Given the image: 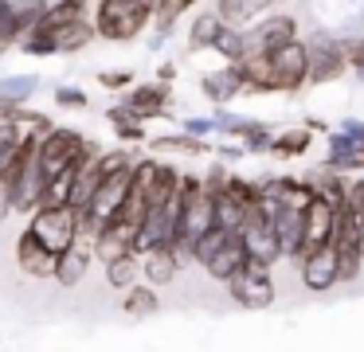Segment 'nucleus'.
Listing matches in <instances>:
<instances>
[{"instance_id": "17", "label": "nucleus", "mask_w": 364, "mask_h": 352, "mask_svg": "<svg viewBox=\"0 0 364 352\" xmlns=\"http://www.w3.org/2000/svg\"><path fill=\"white\" fill-rule=\"evenodd\" d=\"M90 262H95V250H90L87 242H75L71 250H63V255L55 258V278L51 282H59L63 289H75L82 278H87Z\"/></svg>"}, {"instance_id": "31", "label": "nucleus", "mask_w": 364, "mask_h": 352, "mask_svg": "<svg viewBox=\"0 0 364 352\" xmlns=\"http://www.w3.org/2000/svg\"><path fill=\"white\" fill-rule=\"evenodd\" d=\"M102 82L110 86V90H118V86H126V82H134V78L126 75V70H114V75H102Z\"/></svg>"}, {"instance_id": "24", "label": "nucleus", "mask_w": 364, "mask_h": 352, "mask_svg": "<svg viewBox=\"0 0 364 352\" xmlns=\"http://www.w3.org/2000/svg\"><path fill=\"white\" fill-rule=\"evenodd\" d=\"M212 51H220L223 59H228V67H239V63L247 59V36L239 28H223L220 36H215Z\"/></svg>"}, {"instance_id": "15", "label": "nucleus", "mask_w": 364, "mask_h": 352, "mask_svg": "<svg viewBox=\"0 0 364 352\" xmlns=\"http://www.w3.org/2000/svg\"><path fill=\"white\" fill-rule=\"evenodd\" d=\"M181 262L184 258L176 255L173 247H157L149 250V255H141V282L145 286H168V282H176V274H181Z\"/></svg>"}, {"instance_id": "30", "label": "nucleus", "mask_w": 364, "mask_h": 352, "mask_svg": "<svg viewBox=\"0 0 364 352\" xmlns=\"http://www.w3.org/2000/svg\"><path fill=\"white\" fill-rule=\"evenodd\" d=\"M20 39V28H16V12H12V0H0V51L12 47Z\"/></svg>"}, {"instance_id": "14", "label": "nucleus", "mask_w": 364, "mask_h": 352, "mask_svg": "<svg viewBox=\"0 0 364 352\" xmlns=\"http://www.w3.org/2000/svg\"><path fill=\"white\" fill-rule=\"evenodd\" d=\"M16 266L28 274V278H36V282L55 278V255H51V250H43L28 231L16 239Z\"/></svg>"}, {"instance_id": "2", "label": "nucleus", "mask_w": 364, "mask_h": 352, "mask_svg": "<svg viewBox=\"0 0 364 352\" xmlns=\"http://www.w3.org/2000/svg\"><path fill=\"white\" fill-rule=\"evenodd\" d=\"M153 20L149 0H98L95 12V36L110 39V43H126V39L141 36L145 23Z\"/></svg>"}, {"instance_id": "25", "label": "nucleus", "mask_w": 364, "mask_h": 352, "mask_svg": "<svg viewBox=\"0 0 364 352\" xmlns=\"http://www.w3.org/2000/svg\"><path fill=\"white\" fill-rule=\"evenodd\" d=\"M51 39H55V51H79V47H87L90 39H95V23L82 20V23H71V28L63 31H51Z\"/></svg>"}, {"instance_id": "4", "label": "nucleus", "mask_w": 364, "mask_h": 352, "mask_svg": "<svg viewBox=\"0 0 364 352\" xmlns=\"http://www.w3.org/2000/svg\"><path fill=\"white\" fill-rule=\"evenodd\" d=\"M28 235H32L36 242H40L43 250H51V255H63V250H71L75 242H79V215H75L71 208H40L28 215Z\"/></svg>"}, {"instance_id": "6", "label": "nucleus", "mask_w": 364, "mask_h": 352, "mask_svg": "<svg viewBox=\"0 0 364 352\" xmlns=\"http://www.w3.org/2000/svg\"><path fill=\"white\" fill-rule=\"evenodd\" d=\"M243 239V250H247V262H259V266H274L282 258V247H278V231H274V219L270 211L262 208V200H255V208L247 211V223L239 231Z\"/></svg>"}, {"instance_id": "12", "label": "nucleus", "mask_w": 364, "mask_h": 352, "mask_svg": "<svg viewBox=\"0 0 364 352\" xmlns=\"http://www.w3.org/2000/svg\"><path fill=\"white\" fill-rule=\"evenodd\" d=\"M298 270H301V286L314 289V294L337 286V250H333V242L306 250V255H301V262H298Z\"/></svg>"}, {"instance_id": "13", "label": "nucleus", "mask_w": 364, "mask_h": 352, "mask_svg": "<svg viewBox=\"0 0 364 352\" xmlns=\"http://www.w3.org/2000/svg\"><path fill=\"white\" fill-rule=\"evenodd\" d=\"M134 242H137V227L126 223V219H114V223H106L102 231H98V239L90 250H95V258L106 266L122 255H134Z\"/></svg>"}, {"instance_id": "18", "label": "nucleus", "mask_w": 364, "mask_h": 352, "mask_svg": "<svg viewBox=\"0 0 364 352\" xmlns=\"http://www.w3.org/2000/svg\"><path fill=\"white\" fill-rule=\"evenodd\" d=\"M165 102H168V86H165V82H157V86H137L122 110H126L134 122H145V117H157L161 110H165Z\"/></svg>"}, {"instance_id": "9", "label": "nucleus", "mask_w": 364, "mask_h": 352, "mask_svg": "<svg viewBox=\"0 0 364 352\" xmlns=\"http://www.w3.org/2000/svg\"><path fill=\"white\" fill-rule=\"evenodd\" d=\"M228 289L239 305H247V309H267V305L274 302V278H270V270L259 262H247L243 270L228 282Z\"/></svg>"}, {"instance_id": "7", "label": "nucleus", "mask_w": 364, "mask_h": 352, "mask_svg": "<svg viewBox=\"0 0 364 352\" xmlns=\"http://www.w3.org/2000/svg\"><path fill=\"white\" fill-rule=\"evenodd\" d=\"M267 70H270V90H301L309 82V51L301 39L286 43L282 51L267 55Z\"/></svg>"}, {"instance_id": "32", "label": "nucleus", "mask_w": 364, "mask_h": 352, "mask_svg": "<svg viewBox=\"0 0 364 352\" xmlns=\"http://www.w3.org/2000/svg\"><path fill=\"white\" fill-rule=\"evenodd\" d=\"M55 98H59V102H63V106H82V102H87V98H82V94H79V90H67V86H63V90H59V94H55Z\"/></svg>"}, {"instance_id": "26", "label": "nucleus", "mask_w": 364, "mask_h": 352, "mask_svg": "<svg viewBox=\"0 0 364 352\" xmlns=\"http://www.w3.org/2000/svg\"><path fill=\"white\" fill-rule=\"evenodd\" d=\"M220 31H223V20H220L215 12H204V16H196V20H192L188 43H192V47H212Z\"/></svg>"}, {"instance_id": "5", "label": "nucleus", "mask_w": 364, "mask_h": 352, "mask_svg": "<svg viewBox=\"0 0 364 352\" xmlns=\"http://www.w3.org/2000/svg\"><path fill=\"white\" fill-rule=\"evenodd\" d=\"M333 250H337V282H356L364 266V223L356 211L341 208L333 227Z\"/></svg>"}, {"instance_id": "11", "label": "nucleus", "mask_w": 364, "mask_h": 352, "mask_svg": "<svg viewBox=\"0 0 364 352\" xmlns=\"http://www.w3.org/2000/svg\"><path fill=\"white\" fill-rule=\"evenodd\" d=\"M243 36H247V55H274L298 39V23H294V16H270L255 31H243Z\"/></svg>"}, {"instance_id": "16", "label": "nucleus", "mask_w": 364, "mask_h": 352, "mask_svg": "<svg viewBox=\"0 0 364 352\" xmlns=\"http://www.w3.org/2000/svg\"><path fill=\"white\" fill-rule=\"evenodd\" d=\"M243 266H247L243 239H239V235H231V239L223 242V247H220V250H215V255L204 262V270H208V278H215V282H223V286H228V282L235 278V274L243 270Z\"/></svg>"}, {"instance_id": "29", "label": "nucleus", "mask_w": 364, "mask_h": 352, "mask_svg": "<svg viewBox=\"0 0 364 352\" xmlns=\"http://www.w3.org/2000/svg\"><path fill=\"white\" fill-rule=\"evenodd\" d=\"M228 239H231L228 231H220V227H212V231H208L204 239H200L196 247H192V262H196V266H204L208 258H212V255H215V250H220V247H223V242H228Z\"/></svg>"}, {"instance_id": "21", "label": "nucleus", "mask_w": 364, "mask_h": 352, "mask_svg": "<svg viewBox=\"0 0 364 352\" xmlns=\"http://www.w3.org/2000/svg\"><path fill=\"white\" fill-rule=\"evenodd\" d=\"M137 282H141V258L137 255H122V258H114V262H106V286L110 289H122V294H126Z\"/></svg>"}, {"instance_id": "3", "label": "nucleus", "mask_w": 364, "mask_h": 352, "mask_svg": "<svg viewBox=\"0 0 364 352\" xmlns=\"http://www.w3.org/2000/svg\"><path fill=\"white\" fill-rule=\"evenodd\" d=\"M98 149L90 145L82 133H75V129H43L40 133V169H43V176H59V172H71V169H82V164L95 156Z\"/></svg>"}, {"instance_id": "23", "label": "nucleus", "mask_w": 364, "mask_h": 352, "mask_svg": "<svg viewBox=\"0 0 364 352\" xmlns=\"http://www.w3.org/2000/svg\"><path fill=\"white\" fill-rule=\"evenodd\" d=\"M122 309L129 313V317H149V313L161 309V297L153 286H145V282H137V286L126 289V302H122Z\"/></svg>"}, {"instance_id": "19", "label": "nucleus", "mask_w": 364, "mask_h": 352, "mask_svg": "<svg viewBox=\"0 0 364 352\" xmlns=\"http://www.w3.org/2000/svg\"><path fill=\"white\" fill-rule=\"evenodd\" d=\"M82 20H87V0H55V4L43 8V16H40V23H36V28L63 31V28L82 23Z\"/></svg>"}, {"instance_id": "22", "label": "nucleus", "mask_w": 364, "mask_h": 352, "mask_svg": "<svg viewBox=\"0 0 364 352\" xmlns=\"http://www.w3.org/2000/svg\"><path fill=\"white\" fill-rule=\"evenodd\" d=\"M239 90H247L239 67H223L220 75H208V78H204V94H208L212 102H228V98H235Z\"/></svg>"}, {"instance_id": "10", "label": "nucleus", "mask_w": 364, "mask_h": 352, "mask_svg": "<svg viewBox=\"0 0 364 352\" xmlns=\"http://www.w3.org/2000/svg\"><path fill=\"white\" fill-rule=\"evenodd\" d=\"M306 51H309V82H333V78L348 67L345 43H341V39H333V36H325V31L309 39Z\"/></svg>"}, {"instance_id": "8", "label": "nucleus", "mask_w": 364, "mask_h": 352, "mask_svg": "<svg viewBox=\"0 0 364 352\" xmlns=\"http://www.w3.org/2000/svg\"><path fill=\"white\" fill-rule=\"evenodd\" d=\"M337 215L341 208L337 203H329L325 196H309L306 211H301V255L314 247H325V242H333V227H337Z\"/></svg>"}, {"instance_id": "27", "label": "nucleus", "mask_w": 364, "mask_h": 352, "mask_svg": "<svg viewBox=\"0 0 364 352\" xmlns=\"http://www.w3.org/2000/svg\"><path fill=\"white\" fill-rule=\"evenodd\" d=\"M306 149H309V129H290V133H282V137H274L270 153H278V156H301Z\"/></svg>"}, {"instance_id": "1", "label": "nucleus", "mask_w": 364, "mask_h": 352, "mask_svg": "<svg viewBox=\"0 0 364 352\" xmlns=\"http://www.w3.org/2000/svg\"><path fill=\"white\" fill-rule=\"evenodd\" d=\"M215 227L212 219V192L204 188L200 176H184V203H181V223H176V255L192 258V247Z\"/></svg>"}, {"instance_id": "28", "label": "nucleus", "mask_w": 364, "mask_h": 352, "mask_svg": "<svg viewBox=\"0 0 364 352\" xmlns=\"http://www.w3.org/2000/svg\"><path fill=\"white\" fill-rule=\"evenodd\" d=\"M28 94H36V78H28V75H16V78H9V82H0V102H4V106H16Z\"/></svg>"}, {"instance_id": "20", "label": "nucleus", "mask_w": 364, "mask_h": 352, "mask_svg": "<svg viewBox=\"0 0 364 352\" xmlns=\"http://www.w3.org/2000/svg\"><path fill=\"white\" fill-rule=\"evenodd\" d=\"M267 4H270V0H220V4H215V16L223 20V28H239V31H243V23L255 20Z\"/></svg>"}]
</instances>
